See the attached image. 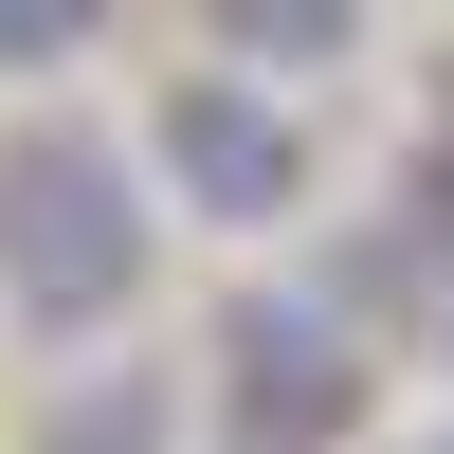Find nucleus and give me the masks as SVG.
<instances>
[{
  "mask_svg": "<svg viewBox=\"0 0 454 454\" xmlns=\"http://www.w3.org/2000/svg\"><path fill=\"white\" fill-rule=\"evenodd\" d=\"M145 291V164L73 109L0 128V309L19 327H109Z\"/></svg>",
  "mask_w": 454,
  "mask_h": 454,
  "instance_id": "1",
  "label": "nucleus"
},
{
  "mask_svg": "<svg viewBox=\"0 0 454 454\" xmlns=\"http://www.w3.org/2000/svg\"><path fill=\"white\" fill-rule=\"evenodd\" d=\"M164 200L218 237H273L309 200V128H291L254 73H164Z\"/></svg>",
  "mask_w": 454,
  "mask_h": 454,
  "instance_id": "2",
  "label": "nucleus"
},
{
  "mask_svg": "<svg viewBox=\"0 0 454 454\" xmlns=\"http://www.w3.org/2000/svg\"><path fill=\"white\" fill-rule=\"evenodd\" d=\"M218 346H237V436L254 454H327L364 419V327L327 309V291H254Z\"/></svg>",
  "mask_w": 454,
  "mask_h": 454,
  "instance_id": "3",
  "label": "nucleus"
},
{
  "mask_svg": "<svg viewBox=\"0 0 454 454\" xmlns=\"http://www.w3.org/2000/svg\"><path fill=\"white\" fill-rule=\"evenodd\" d=\"M182 419H164V364H91V382L36 419V454H164Z\"/></svg>",
  "mask_w": 454,
  "mask_h": 454,
  "instance_id": "4",
  "label": "nucleus"
},
{
  "mask_svg": "<svg viewBox=\"0 0 454 454\" xmlns=\"http://www.w3.org/2000/svg\"><path fill=\"white\" fill-rule=\"evenodd\" d=\"M73 36H91V19H73V0H36V19H19V0H0V73H55Z\"/></svg>",
  "mask_w": 454,
  "mask_h": 454,
  "instance_id": "5",
  "label": "nucleus"
},
{
  "mask_svg": "<svg viewBox=\"0 0 454 454\" xmlns=\"http://www.w3.org/2000/svg\"><path fill=\"white\" fill-rule=\"evenodd\" d=\"M436 454H454V436H436Z\"/></svg>",
  "mask_w": 454,
  "mask_h": 454,
  "instance_id": "6",
  "label": "nucleus"
}]
</instances>
